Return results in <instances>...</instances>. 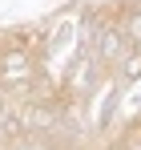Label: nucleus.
Instances as JSON below:
<instances>
[{
	"mask_svg": "<svg viewBox=\"0 0 141 150\" xmlns=\"http://www.w3.org/2000/svg\"><path fill=\"white\" fill-rule=\"evenodd\" d=\"M113 77H117L121 85L141 81V45H121L117 61H113Z\"/></svg>",
	"mask_w": 141,
	"mask_h": 150,
	"instance_id": "obj_1",
	"label": "nucleus"
}]
</instances>
